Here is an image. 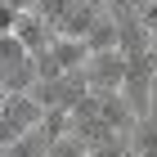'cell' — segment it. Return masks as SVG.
<instances>
[{"instance_id":"277c9868","label":"cell","mask_w":157,"mask_h":157,"mask_svg":"<svg viewBox=\"0 0 157 157\" xmlns=\"http://www.w3.org/2000/svg\"><path fill=\"white\" fill-rule=\"evenodd\" d=\"M0 117L27 135V130H36L40 121H45V108H40L32 94H5V112H0Z\"/></svg>"},{"instance_id":"52a82bcc","label":"cell","mask_w":157,"mask_h":157,"mask_svg":"<svg viewBox=\"0 0 157 157\" xmlns=\"http://www.w3.org/2000/svg\"><path fill=\"white\" fill-rule=\"evenodd\" d=\"M54 59H59L63 72H81L85 63H90V49H85V40H67V36H54Z\"/></svg>"},{"instance_id":"8992f818","label":"cell","mask_w":157,"mask_h":157,"mask_svg":"<svg viewBox=\"0 0 157 157\" xmlns=\"http://www.w3.org/2000/svg\"><path fill=\"white\" fill-rule=\"evenodd\" d=\"M85 49H90V54H103V49H121V32H117V18H112L108 9H103V18H99L94 27H90V36H85Z\"/></svg>"},{"instance_id":"9a60e30c","label":"cell","mask_w":157,"mask_h":157,"mask_svg":"<svg viewBox=\"0 0 157 157\" xmlns=\"http://www.w3.org/2000/svg\"><path fill=\"white\" fill-rule=\"evenodd\" d=\"M9 5H13L18 13H32V9H36V0H9Z\"/></svg>"},{"instance_id":"5bb4252c","label":"cell","mask_w":157,"mask_h":157,"mask_svg":"<svg viewBox=\"0 0 157 157\" xmlns=\"http://www.w3.org/2000/svg\"><path fill=\"white\" fill-rule=\"evenodd\" d=\"M18 18H23V13L13 9L9 0H0V36H13V27H18Z\"/></svg>"},{"instance_id":"7a4b0ae2","label":"cell","mask_w":157,"mask_h":157,"mask_svg":"<svg viewBox=\"0 0 157 157\" xmlns=\"http://www.w3.org/2000/svg\"><path fill=\"white\" fill-rule=\"evenodd\" d=\"M103 0H72V9H67V18H63L59 27H54V36H67V40H85L90 36V27L103 18Z\"/></svg>"},{"instance_id":"4fadbf2b","label":"cell","mask_w":157,"mask_h":157,"mask_svg":"<svg viewBox=\"0 0 157 157\" xmlns=\"http://www.w3.org/2000/svg\"><path fill=\"white\" fill-rule=\"evenodd\" d=\"M90 157H135V148H130V135H126V139H117V144H103V148H94Z\"/></svg>"},{"instance_id":"6da1fadb","label":"cell","mask_w":157,"mask_h":157,"mask_svg":"<svg viewBox=\"0 0 157 157\" xmlns=\"http://www.w3.org/2000/svg\"><path fill=\"white\" fill-rule=\"evenodd\" d=\"M85 81L94 94H117L121 81H126V54L121 49H103V54H90V63L81 67Z\"/></svg>"},{"instance_id":"5b68a950","label":"cell","mask_w":157,"mask_h":157,"mask_svg":"<svg viewBox=\"0 0 157 157\" xmlns=\"http://www.w3.org/2000/svg\"><path fill=\"white\" fill-rule=\"evenodd\" d=\"M13 36H18V40L27 45V54H40V49H49V45H54V32H49V23L40 18L36 9L18 18V27H13Z\"/></svg>"},{"instance_id":"8fae6325","label":"cell","mask_w":157,"mask_h":157,"mask_svg":"<svg viewBox=\"0 0 157 157\" xmlns=\"http://www.w3.org/2000/svg\"><path fill=\"white\" fill-rule=\"evenodd\" d=\"M32 63H36V76H40V81H59V76H63L59 59H54V49H40V54H32Z\"/></svg>"},{"instance_id":"3957f363","label":"cell","mask_w":157,"mask_h":157,"mask_svg":"<svg viewBox=\"0 0 157 157\" xmlns=\"http://www.w3.org/2000/svg\"><path fill=\"white\" fill-rule=\"evenodd\" d=\"M94 112L108 121L117 135H135V130H139V121H135L130 103L121 99V90H117V94H94Z\"/></svg>"},{"instance_id":"30bf717a","label":"cell","mask_w":157,"mask_h":157,"mask_svg":"<svg viewBox=\"0 0 157 157\" xmlns=\"http://www.w3.org/2000/svg\"><path fill=\"white\" fill-rule=\"evenodd\" d=\"M67 9H72V0H36V13L49 23V32H54V27L67 18Z\"/></svg>"},{"instance_id":"2e32d148","label":"cell","mask_w":157,"mask_h":157,"mask_svg":"<svg viewBox=\"0 0 157 157\" xmlns=\"http://www.w3.org/2000/svg\"><path fill=\"white\" fill-rule=\"evenodd\" d=\"M103 5H108V0H103Z\"/></svg>"},{"instance_id":"9c48e42d","label":"cell","mask_w":157,"mask_h":157,"mask_svg":"<svg viewBox=\"0 0 157 157\" xmlns=\"http://www.w3.org/2000/svg\"><path fill=\"white\" fill-rule=\"evenodd\" d=\"M32 54H27V45L18 36H0V67H18V63H27Z\"/></svg>"},{"instance_id":"ba28073f","label":"cell","mask_w":157,"mask_h":157,"mask_svg":"<svg viewBox=\"0 0 157 157\" xmlns=\"http://www.w3.org/2000/svg\"><path fill=\"white\" fill-rule=\"evenodd\" d=\"M49 148H54V144H49V135L36 126V130H27V135H23V139H18V144H13L5 157H49Z\"/></svg>"},{"instance_id":"7c38bea8","label":"cell","mask_w":157,"mask_h":157,"mask_svg":"<svg viewBox=\"0 0 157 157\" xmlns=\"http://www.w3.org/2000/svg\"><path fill=\"white\" fill-rule=\"evenodd\" d=\"M49 157H90V148H85L76 135H67V139H59V144L49 148Z\"/></svg>"}]
</instances>
